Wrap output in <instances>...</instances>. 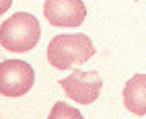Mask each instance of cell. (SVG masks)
Returning a JSON list of instances; mask_svg holds the SVG:
<instances>
[{"label":"cell","instance_id":"cell-4","mask_svg":"<svg viewBox=\"0 0 146 119\" xmlns=\"http://www.w3.org/2000/svg\"><path fill=\"white\" fill-rule=\"evenodd\" d=\"M35 70L21 60H6L0 64V93L4 97H21L31 91Z\"/></svg>","mask_w":146,"mask_h":119},{"label":"cell","instance_id":"cell-5","mask_svg":"<svg viewBox=\"0 0 146 119\" xmlns=\"http://www.w3.org/2000/svg\"><path fill=\"white\" fill-rule=\"evenodd\" d=\"M43 17L54 27H78L84 23L86 6L82 0H45Z\"/></svg>","mask_w":146,"mask_h":119},{"label":"cell","instance_id":"cell-2","mask_svg":"<svg viewBox=\"0 0 146 119\" xmlns=\"http://www.w3.org/2000/svg\"><path fill=\"white\" fill-rule=\"evenodd\" d=\"M41 39V27L37 17L17 13L0 27V45L8 52H31Z\"/></svg>","mask_w":146,"mask_h":119},{"label":"cell","instance_id":"cell-3","mask_svg":"<svg viewBox=\"0 0 146 119\" xmlns=\"http://www.w3.org/2000/svg\"><path fill=\"white\" fill-rule=\"evenodd\" d=\"M60 86L68 95V99H72V101L80 103V105H91L99 99L103 80H101V74L95 70L84 72V70L74 68L70 76L60 80Z\"/></svg>","mask_w":146,"mask_h":119},{"label":"cell","instance_id":"cell-7","mask_svg":"<svg viewBox=\"0 0 146 119\" xmlns=\"http://www.w3.org/2000/svg\"><path fill=\"white\" fill-rule=\"evenodd\" d=\"M47 119H84V117H82V113L78 111V109H74V107H70L68 103L60 101V103H56L52 107Z\"/></svg>","mask_w":146,"mask_h":119},{"label":"cell","instance_id":"cell-1","mask_svg":"<svg viewBox=\"0 0 146 119\" xmlns=\"http://www.w3.org/2000/svg\"><path fill=\"white\" fill-rule=\"evenodd\" d=\"M95 54V45L84 33L72 35H56L47 45V62L58 70L80 66L89 62Z\"/></svg>","mask_w":146,"mask_h":119},{"label":"cell","instance_id":"cell-6","mask_svg":"<svg viewBox=\"0 0 146 119\" xmlns=\"http://www.w3.org/2000/svg\"><path fill=\"white\" fill-rule=\"evenodd\" d=\"M123 105L134 115H146V74H136L125 82Z\"/></svg>","mask_w":146,"mask_h":119}]
</instances>
